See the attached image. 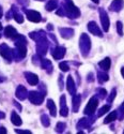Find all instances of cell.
Listing matches in <instances>:
<instances>
[{"mask_svg":"<svg viewBox=\"0 0 124 134\" xmlns=\"http://www.w3.org/2000/svg\"><path fill=\"white\" fill-rule=\"evenodd\" d=\"M26 16L27 18L32 21V23H40L41 19H42V16L41 14L38 12V11H34V10H26Z\"/></svg>","mask_w":124,"mask_h":134,"instance_id":"ba28073f","label":"cell"},{"mask_svg":"<svg viewBox=\"0 0 124 134\" xmlns=\"http://www.w3.org/2000/svg\"><path fill=\"white\" fill-rule=\"evenodd\" d=\"M79 48H80V52L84 56H87L90 52V48H91V41H90V38L86 35V33H82L81 37H80Z\"/></svg>","mask_w":124,"mask_h":134,"instance_id":"7a4b0ae2","label":"cell"},{"mask_svg":"<svg viewBox=\"0 0 124 134\" xmlns=\"http://www.w3.org/2000/svg\"><path fill=\"white\" fill-rule=\"evenodd\" d=\"M123 5H124L123 0H114V1L111 2L109 9H110V11H114V12H120Z\"/></svg>","mask_w":124,"mask_h":134,"instance_id":"2e32d148","label":"cell"},{"mask_svg":"<svg viewBox=\"0 0 124 134\" xmlns=\"http://www.w3.org/2000/svg\"><path fill=\"white\" fill-rule=\"evenodd\" d=\"M25 77H26L27 82L31 86H36V85L39 84V77L34 73H32V72H25Z\"/></svg>","mask_w":124,"mask_h":134,"instance_id":"8fae6325","label":"cell"},{"mask_svg":"<svg viewBox=\"0 0 124 134\" xmlns=\"http://www.w3.org/2000/svg\"><path fill=\"white\" fill-rule=\"evenodd\" d=\"M66 88H67V90H69V92L74 96L76 94V85H75V82L73 80V77L71 75L67 76V81H66Z\"/></svg>","mask_w":124,"mask_h":134,"instance_id":"4fadbf2b","label":"cell"},{"mask_svg":"<svg viewBox=\"0 0 124 134\" xmlns=\"http://www.w3.org/2000/svg\"><path fill=\"white\" fill-rule=\"evenodd\" d=\"M7 132H8V131H7V129H5V128L0 127V133H4V134H5Z\"/></svg>","mask_w":124,"mask_h":134,"instance_id":"f35d334b","label":"cell"},{"mask_svg":"<svg viewBox=\"0 0 124 134\" xmlns=\"http://www.w3.org/2000/svg\"><path fill=\"white\" fill-rule=\"evenodd\" d=\"M97 105H98V100H97V98H96V97H92L91 99L89 100V102H88V104H87V106H86V108H85V110H84L85 115H88V116L93 115L94 111H95L96 108H97Z\"/></svg>","mask_w":124,"mask_h":134,"instance_id":"3957f363","label":"cell"},{"mask_svg":"<svg viewBox=\"0 0 124 134\" xmlns=\"http://www.w3.org/2000/svg\"><path fill=\"white\" fill-rule=\"evenodd\" d=\"M92 1H93L94 3H96V4H97V3H99V0H92Z\"/></svg>","mask_w":124,"mask_h":134,"instance_id":"ee69618b","label":"cell"},{"mask_svg":"<svg viewBox=\"0 0 124 134\" xmlns=\"http://www.w3.org/2000/svg\"><path fill=\"white\" fill-rule=\"evenodd\" d=\"M97 80L101 84H103L109 80V76L105 72H97Z\"/></svg>","mask_w":124,"mask_h":134,"instance_id":"d4e9b609","label":"cell"},{"mask_svg":"<svg viewBox=\"0 0 124 134\" xmlns=\"http://www.w3.org/2000/svg\"><path fill=\"white\" fill-rule=\"evenodd\" d=\"M47 107L49 109V113L52 117H56V115H57V107H56V104L55 102L52 101L51 99H48L47 100Z\"/></svg>","mask_w":124,"mask_h":134,"instance_id":"44dd1931","label":"cell"},{"mask_svg":"<svg viewBox=\"0 0 124 134\" xmlns=\"http://www.w3.org/2000/svg\"><path fill=\"white\" fill-rule=\"evenodd\" d=\"M99 18H101V23L103 26V30L105 32H107L109 30V26H110V21H109V17L108 14L105 12V10L101 8L99 9Z\"/></svg>","mask_w":124,"mask_h":134,"instance_id":"5b68a950","label":"cell"},{"mask_svg":"<svg viewBox=\"0 0 124 134\" xmlns=\"http://www.w3.org/2000/svg\"><path fill=\"white\" fill-rule=\"evenodd\" d=\"M57 5H58L57 0H49V1L46 3V5H45V9L47 11H54L56 8H57Z\"/></svg>","mask_w":124,"mask_h":134,"instance_id":"cb8c5ba5","label":"cell"},{"mask_svg":"<svg viewBox=\"0 0 124 134\" xmlns=\"http://www.w3.org/2000/svg\"><path fill=\"white\" fill-rule=\"evenodd\" d=\"M72 103H73V111L76 113V111H78V108H79L80 103H81V96L80 94H74Z\"/></svg>","mask_w":124,"mask_h":134,"instance_id":"e0dca14e","label":"cell"},{"mask_svg":"<svg viewBox=\"0 0 124 134\" xmlns=\"http://www.w3.org/2000/svg\"><path fill=\"white\" fill-rule=\"evenodd\" d=\"M15 132H16V133H27V134H31V131H28V130H19V129H16Z\"/></svg>","mask_w":124,"mask_h":134,"instance_id":"e575fe53","label":"cell"},{"mask_svg":"<svg viewBox=\"0 0 124 134\" xmlns=\"http://www.w3.org/2000/svg\"><path fill=\"white\" fill-rule=\"evenodd\" d=\"M118 114H117V111L116 110H114V111H111V113L105 118V120H104V124H110V122H112V121H115L116 119H117V116Z\"/></svg>","mask_w":124,"mask_h":134,"instance_id":"603a6c76","label":"cell"},{"mask_svg":"<svg viewBox=\"0 0 124 134\" xmlns=\"http://www.w3.org/2000/svg\"><path fill=\"white\" fill-rule=\"evenodd\" d=\"M1 17H2V8L0 7V18H1Z\"/></svg>","mask_w":124,"mask_h":134,"instance_id":"7bdbcfd3","label":"cell"},{"mask_svg":"<svg viewBox=\"0 0 124 134\" xmlns=\"http://www.w3.org/2000/svg\"><path fill=\"white\" fill-rule=\"evenodd\" d=\"M89 121H88V119L87 118H82V119H80L79 121H78V124H77V128L79 129V128H82V129H85V128H88L89 127Z\"/></svg>","mask_w":124,"mask_h":134,"instance_id":"484cf974","label":"cell"},{"mask_svg":"<svg viewBox=\"0 0 124 134\" xmlns=\"http://www.w3.org/2000/svg\"><path fill=\"white\" fill-rule=\"evenodd\" d=\"M97 94H98V97L99 98H105L106 97V94H107V92H106V90L104 88H98L97 89Z\"/></svg>","mask_w":124,"mask_h":134,"instance_id":"1f68e13d","label":"cell"},{"mask_svg":"<svg viewBox=\"0 0 124 134\" xmlns=\"http://www.w3.org/2000/svg\"><path fill=\"white\" fill-rule=\"evenodd\" d=\"M4 35H5V37H8V38H10V39L15 40V39L17 38V36H18V33H17V31H16V29H15L14 27H12V26H7L5 29H4Z\"/></svg>","mask_w":124,"mask_h":134,"instance_id":"9a60e30c","label":"cell"},{"mask_svg":"<svg viewBox=\"0 0 124 134\" xmlns=\"http://www.w3.org/2000/svg\"><path fill=\"white\" fill-rule=\"evenodd\" d=\"M98 65H99V68L102 69V70L108 71V70L110 69V65H111V60H110V58H108V57L104 58L102 61L98 62Z\"/></svg>","mask_w":124,"mask_h":134,"instance_id":"ac0fdd59","label":"cell"},{"mask_svg":"<svg viewBox=\"0 0 124 134\" xmlns=\"http://www.w3.org/2000/svg\"><path fill=\"white\" fill-rule=\"evenodd\" d=\"M116 94H117L116 89H112V91H111V93H110V96H109V98H108V102H109V103H111L112 101H114V99L116 98Z\"/></svg>","mask_w":124,"mask_h":134,"instance_id":"836d02e7","label":"cell"},{"mask_svg":"<svg viewBox=\"0 0 124 134\" xmlns=\"http://www.w3.org/2000/svg\"><path fill=\"white\" fill-rule=\"evenodd\" d=\"M59 68H60V70H62L63 72H67L70 70V66H69V64H67V62H61L60 64H59Z\"/></svg>","mask_w":124,"mask_h":134,"instance_id":"4dcf8cb0","label":"cell"},{"mask_svg":"<svg viewBox=\"0 0 124 134\" xmlns=\"http://www.w3.org/2000/svg\"><path fill=\"white\" fill-rule=\"evenodd\" d=\"M0 30H2V25H1V23H0Z\"/></svg>","mask_w":124,"mask_h":134,"instance_id":"f6af8a7d","label":"cell"},{"mask_svg":"<svg viewBox=\"0 0 124 134\" xmlns=\"http://www.w3.org/2000/svg\"><path fill=\"white\" fill-rule=\"evenodd\" d=\"M110 109V105H104L102 108H101L98 110V113H97V117H102L103 115H105L107 111Z\"/></svg>","mask_w":124,"mask_h":134,"instance_id":"83f0119b","label":"cell"},{"mask_svg":"<svg viewBox=\"0 0 124 134\" xmlns=\"http://www.w3.org/2000/svg\"><path fill=\"white\" fill-rule=\"evenodd\" d=\"M38 1H44V0H38Z\"/></svg>","mask_w":124,"mask_h":134,"instance_id":"bcb514c9","label":"cell"},{"mask_svg":"<svg viewBox=\"0 0 124 134\" xmlns=\"http://www.w3.org/2000/svg\"><path fill=\"white\" fill-rule=\"evenodd\" d=\"M65 53H66V49H65L63 46H57V47H55V48L52 49V52H51L52 57H54L55 59H57V60L63 58L64 55H65Z\"/></svg>","mask_w":124,"mask_h":134,"instance_id":"30bf717a","label":"cell"},{"mask_svg":"<svg viewBox=\"0 0 124 134\" xmlns=\"http://www.w3.org/2000/svg\"><path fill=\"white\" fill-rule=\"evenodd\" d=\"M41 62H42V68L44 70H46L48 73H50L52 71V64L48 59H42Z\"/></svg>","mask_w":124,"mask_h":134,"instance_id":"7402d4cb","label":"cell"},{"mask_svg":"<svg viewBox=\"0 0 124 134\" xmlns=\"http://www.w3.org/2000/svg\"><path fill=\"white\" fill-rule=\"evenodd\" d=\"M0 38H1V35H0Z\"/></svg>","mask_w":124,"mask_h":134,"instance_id":"7dc6e473","label":"cell"},{"mask_svg":"<svg viewBox=\"0 0 124 134\" xmlns=\"http://www.w3.org/2000/svg\"><path fill=\"white\" fill-rule=\"evenodd\" d=\"M13 17H14V19L17 21L18 24H22V23H24V17H22L21 14H19V13H14Z\"/></svg>","mask_w":124,"mask_h":134,"instance_id":"f546056e","label":"cell"},{"mask_svg":"<svg viewBox=\"0 0 124 134\" xmlns=\"http://www.w3.org/2000/svg\"><path fill=\"white\" fill-rule=\"evenodd\" d=\"M0 54H1L2 57L4 59H7L8 61H11L13 59V51L5 43L0 45Z\"/></svg>","mask_w":124,"mask_h":134,"instance_id":"52a82bcc","label":"cell"},{"mask_svg":"<svg viewBox=\"0 0 124 134\" xmlns=\"http://www.w3.org/2000/svg\"><path fill=\"white\" fill-rule=\"evenodd\" d=\"M60 115L62 117H66L67 115H69V108H67L66 106V99H65V96L62 94L61 98H60Z\"/></svg>","mask_w":124,"mask_h":134,"instance_id":"7c38bea8","label":"cell"},{"mask_svg":"<svg viewBox=\"0 0 124 134\" xmlns=\"http://www.w3.org/2000/svg\"><path fill=\"white\" fill-rule=\"evenodd\" d=\"M61 81H62V75H60V77H59V87H60V89L63 88V82H61Z\"/></svg>","mask_w":124,"mask_h":134,"instance_id":"8d00e7d4","label":"cell"},{"mask_svg":"<svg viewBox=\"0 0 124 134\" xmlns=\"http://www.w3.org/2000/svg\"><path fill=\"white\" fill-rule=\"evenodd\" d=\"M121 74H122V76H123V79H124V66L121 69Z\"/></svg>","mask_w":124,"mask_h":134,"instance_id":"b9f144b4","label":"cell"},{"mask_svg":"<svg viewBox=\"0 0 124 134\" xmlns=\"http://www.w3.org/2000/svg\"><path fill=\"white\" fill-rule=\"evenodd\" d=\"M38 42V45H37V53L39 56H44L47 52V47H48V42L46 40V38H43Z\"/></svg>","mask_w":124,"mask_h":134,"instance_id":"8992f818","label":"cell"},{"mask_svg":"<svg viewBox=\"0 0 124 134\" xmlns=\"http://www.w3.org/2000/svg\"><path fill=\"white\" fill-rule=\"evenodd\" d=\"M14 104H15V105H16V107H17V108H18V109H19V110H21V106H20V105H19V104H18V103H17V102H14Z\"/></svg>","mask_w":124,"mask_h":134,"instance_id":"60d3db41","label":"cell"},{"mask_svg":"<svg viewBox=\"0 0 124 134\" xmlns=\"http://www.w3.org/2000/svg\"><path fill=\"white\" fill-rule=\"evenodd\" d=\"M16 98L19 99V100H25L27 97H28V91H27V89L24 87V86H21L19 85L17 88H16Z\"/></svg>","mask_w":124,"mask_h":134,"instance_id":"5bb4252c","label":"cell"},{"mask_svg":"<svg viewBox=\"0 0 124 134\" xmlns=\"http://www.w3.org/2000/svg\"><path fill=\"white\" fill-rule=\"evenodd\" d=\"M4 117H5V114L3 113V111L0 110V119H4Z\"/></svg>","mask_w":124,"mask_h":134,"instance_id":"ab89813d","label":"cell"},{"mask_svg":"<svg viewBox=\"0 0 124 134\" xmlns=\"http://www.w3.org/2000/svg\"><path fill=\"white\" fill-rule=\"evenodd\" d=\"M120 111L122 113V115H124V102L121 104V106H120Z\"/></svg>","mask_w":124,"mask_h":134,"instance_id":"74e56055","label":"cell"},{"mask_svg":"<svg viewBox=\"0 0 124 134\" xmlns=\"http://www.w3.org/2000/svg\"><path fill=\"white\" fill-rule=\"evenodd\" d=\"M65 11H64V9H59L58 11H57V14L59 15V16H64L65 15Z\"/></svg>","mask_w":124,"mask_h":134,"instance_id":"d590c367","label":"cell"},{"mask_svg":"<svg viewBox=\"0 0 124 134\" xmlns=\"http://www.w3.org/2000/svg\"><path fill=\"white\" fill-rule=\"evenodd\" d=\"M66 128V125L64 124V122H58L57 126H56V131L59 132V133H62Z\"/></svg>","mask_w":124,"mask_h":134,"instance_id":"f1b7e54d","label":"cell"},{"mask_svg":"<svg viewBox=\"0 0 124 134\" xmlns=\"http://www.w3.org/2000/svg\"><path fill=\"white\" fill-rule=\"evenodd\" d=\"M117 31L119 36H123V25L121 21H117Z\"/></svg>","mask_w":124,"mask_h":134,"instance_id":"d6a6232c","label":"cell"},{"mask_svg":"<svg viewBox=\"0 0 124 134\" xmlns=\"http://www.w3.org/2000/svg\"><path fill=\"white\" fill-rule=\"evenodd\" d=\"M60 35L64 39H70L71 37L74 36V30L71 28H61L60 29Z\"/></svg>","mask_w":124,"mask_h":134,"instance_id":"d6986e66","label":"cell"},{"mask_svg":"<svg viewBox=\"0 0 124 134\" xmlns=\"http://www.w3.org/2000/svg\"><path fill=\"white\" fill-rule=\"evenodd\" d=\"M88 29L92 35L97 36V37H103V32L101 31L99 27L96 25L95 21H90V23L88 24Z\"/></svg>","mask_w":124,"mask_h":134,"instance_id":"9c48e42d","label":"cell"},{"mask_svg":"<svg viewBox=\"0 0 124 134\" xmlns=\"http://www.w3.org/2000/svg\"><path fill=\"white\" fill-rule=\"evenodd\" d=\"M41 121H42V124H43V126L44 127H49V125H50V120H49V118H48V116L47 115H45V114H43L42 116H41Z\"/></svg>","mask_w":124,"mask_h":134,"instance_id":"4316f807","label":"cell"},{"mask_svg":"<svg viewBox=\"0 0 124 134\" xmlns=\"http://www.w3.org/2000/svg\"><path fill=\"white\" fill-rule=\"evenodd\" d=\"M64 11L65 14L70 18H77L80 15V11L78 10L77 7L74 5L72 0H64Z\"/></svg>","mask_w":124,"mask_h":134,"instance_id":"6da1fadb","label":"cell"},{"mask_svg":"<svg viewBox=\"0 0 124 134\" xmlns=\"http://www.w3.org/2000/svg\"><path fill=\"white\" fill-rule=\"evenodd\" d=\"M11 121H12V124L14 126H21V124H22L21 118L19 117V115H17L15 110H13L12 113H11Z\"/></svg>","mask_w":124,"mask_h":134,"instance_id":"ffe728a7","label":"cell"},{"mask_svg":"<svg viewBox=\"0 0 124 134\" xmlns=\"http://www.w3.org/2000/svg\"><path fill=\"white\" fill-rule=\"evenodd\" d=\"M28 98L32 104L40 105L44 101V93H40L39 91H30L28 92Z\"/></svg>","mask_w":124,"mask_h":134,"instance_id":"277c9868","label":"cell"}]
</instances>
